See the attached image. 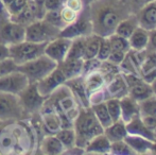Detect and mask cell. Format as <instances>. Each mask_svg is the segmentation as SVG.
<instances>
[{"instance_id": "1", "label": "cell", "mask_w": 156, "mask_h": 155, "mask_svg": "<svg viewBox=\"0 0 156 155\" xmlns=\"http://www.w3.org/2000/svg\"><path fill=\"white\" fill-rule=\"evenodd\" d=\"M37 143L29 120L0 121V155L36 153Z\"/></svg>"}, {"instance_id": "2", "label": "cell", "mask_w": 156, "mask_h": 155, "mask_svg": "<svg viewBox=\"0 0 156 155\" xmlns=\"http://www.w3.org/2000/svg\"><path fill=\"white\" fill-rule=\"evenodd\" d=\"M90 19L93 33L108 37L122 19L131 15L121 0H93L85 5Z\"/></svg>"}, {"instance_id": "3", "label": "cell", "mask_w": 156, "mask_h": 155, "mask_svg": "<svg viewBox=\"0 0 156 155\" xmlns=\"http://www.w3.org/2000/svg\"><path fill=\"white\" fill-rule=\"evenodd\" d=\"M43 105L51 107L60 116L62 128H73V121L82 107L65 84L61 85L48 96Z\"/></svg>"}, {"instance_id": "4", "label": "cell", "mask_w": 156, "mask_h": 155, "mask_svg": "<svg viewBox=\"0 0 156 155\" xmlns=\"http://www.w3.org/2000/svg\"><path fill=\"white\" fill-rule=\"evenodd\" d=\"M73 130L76 132V146L82 149L94 137L104 133V128L97 119L91 107H81L73 121Z\"/></svg>"}, {"instance_id": "5", "label": "cell", "mask_w": 156, "mask_h": 155, "mask_svg": "<svg viewBox=\"0 0 156 155\" xmlns=\"http://www.w3.org/2000/svg\"><path fill=\"white\" fill-rule=\"evenodd\" d=\"M56 67L58 63L55 61L46 54H43L34 60L18 65L16 70L23 72L28 78L29 83H37L52 72Z\"/></svg>"}, {"instance_id": "6", "label": "cell", "mask_w": 156, "mask_h": 155, "mask_svg": "<svg viewBox=\"0 0 156 155\" xmlns=\"http://www.w3.org/2000/svg\"><path fill=\"white\" fill-rule=\"evenodd\" d=\"M29 117L21 105L18 95L0 91V121L23 120Z\"/></svg>"}, {"instance_id": "7", "label": "cell", "mask_w": 156, "mask_h": 155, "mask_svg": "<svg viewBox=\"0 0 156 155\" xmlns=\"http://www.w3.org/2000/svg\"><path fill=\"white\" fill-rule=\"evenodd\" d=\"M46 46L47 43H34L25 39L21 43L10 46V58L17 65H21L45 54Z\"/></svg>"}, {"instance_id": "8", "label": "cell", "mask_w": 156, "mask_h": 155, "mask_svg": "<svg viewBox=\"0 0 156 155\" xmlns=\"http://www.w3.org/2000/svg\"><path fill=\"white\" fill-rule=\"evenodd\" d=\"M60 28L51 25L45 19H38L26 27V41L34 43H49L60 36Z\"/></svg>"}, {"instance_id": "9", "label": "cell", "mask_w": 156, "mask_h": 155, "mask_svg": "<svg viewBox=\"0 0 156 155\" xmlns=\"http://www.w3.org/2000/svg\"><path fill=\"white\" fill-rule=\"evenodd\" d=\"M18 97L21 105L29 116L35 113H39L44 102L47 99V97L39 93L36 83H29V85L19 93Z\"/></svg>"}, {"instance_id": "10", "label": "cell", "mask_w": 156, "mask_h": 155, "mask_svg": "<svg viewBox=\"0 0 156 155\" xmlns=\"http://www.w3.org/2000/svg\"><path fill=\"white\" fill-rule=\"evenodd\" d=\"M91 33H93V27H91L87 9L85 6L84 10L79 14V17L76 21L65 26L61 30L60 36L73 39L76 37H80V36H88Z\"/></svg>"}, {"instance_id": "11", "label": "cell", "mask_w": 156, "mask_h": 155, "mask_svg": "<svg viewBox=\"0 0 156 155\" xmlns=\"http://www.w3.org/2000/svg\"><path fill=\"white\" fill-rule=\"evenodd\" d=\"M26 39V27L11 19L0 23V41L6 46L16 45Z\"/></svg>"}, {"instance_id": "12", "label": "cell", "mask_w": 156, "mask_h": 155, "mask_svg": "<svg viewBox=\"0 0 156 155\" xmlns=\"http://www.w3.org/2000/svg\"><path fill=\"white\" fill-rule=\"evenodd\" d=\"M29 85V80L18 70L0 77V91L19 95Z\"/></svg>"}, {"instance_id": "13", "label": "cell", "mask_w": 156, "mask_h": 155, "mask_svg": "<svg viewBox=\"0 0 156 155\" xmlns=\"http://www.w3.org/2000/svg\"><path fill=\"white\" fill-rule=\"evenodd\" d=\"M45 12L46 10L44 6L37 5L33 0H30L29 3L23 11H20L17 15L11 16L10 19L12 21H15V23L27 27L30 23H34L38 19H43Z\"/></svg>"}, {"instance_id": "14", "label": "cell", "mask_w": 156, "mask_h": 155, "mask_svg": "<svg viewBox=\"0 0 156 155\" xmlns=\"http://www.w3.org/2000/svg\"><path fill=\"white\" fill-rule=\"evenodd\" d=\"M71 39L63 36L52 39L51 41L47 43V46L45 48V54L48 55L50 58L55 61L58 64L63 62L67 56V53L69 51Z\"/></svg>"}, {"instance_id": "15", "label": "cell", "mask_w": 156, "mask_h": 155, "mask_svg": "<svg viewBox=\"0 0 156 155\" xmlns=\"http://www.w3.org/2000/svg\"><path fill=\"white\" fill-rule=\"evenodd\" d=\"M67 81V79L64 76L58 67H56L52 72H50L47 77H45L43 80H41L39 82H37V88H38L39 93L45 97L50 96L58 87H60L61 85L65 84V82Z\"/></svg>"}, {"instance_id": "16", "label": "cell", "mask_w": 156, "mask_h": 155, "mask_svg": "<svg viewBox=\"0 0 156 155\" xmlns=\"http://www.w3.org/2000/svg\"><path fill=\"white\" fill-rule=\"evenodd\" d=\"M65 85L71 90V93H73V96L76 97V99L78 100V102L82 107H90L88 93L86 91L83 76L69 79L65 82Z\"/></svg>"}, {"instance_id": "17", "label": "cell", "mask_w": 156, "mask_h": 155, "mask_svg": "<svg viewBox=\"0 0 156 155\" xmlns=\"http://www.w3.org/2000/svg\"><path fill=\"white\" fill-rule=\"evenodd\" d=\"M39 114L43 120L46 135L55 134L60 129H62V121H61L60 116L51 107L43 105L39 111Z\"/></svg>"}, {"instance_id": "18", "label": "cell", "mask_w": 156, "mask_h": 155, "mask_svg": "<svg viewBox=\"0 0 156 155\" xmlns=\"http://www.w3.org/2000/svg\"><path fill=\"white\" fill-rule=\"evenodd\" d=\"M127 85L125 83L123 75L121 72L117 73L109 82H107L104 86V91L106 95V100L109 98L121 99L127 95Z\"/></svg>"}, {"instance_id": "19", "label": "cell", "mask_w": 156, "mask_h": 155, "mask_svg": "<svg viewBox=\"0 0 156 155\" xmlns=\"http://www.w3.org/2000/svg\"><path fill=\"white\" fill-rule=\"evenodd\" d=\"M135 15L139 27L148 31L156 29V1H152L144 5Z\"/></svg>"}, {"instance_id": "20", "label": "cell", "mask_w": 156, "mask_h": 155, "mask_svg": "<svg viewBox=\"0 0 156 155\" xmlns=\"http://www.w3.org/2000/svg\"><path fill=\"white\" fill-rule=\"evenodd\" d=\"M139 75L144 81L151 83L156 78V52L146 49V54L140 64Z\"/></svg>"}, {"instance_id": "21", "label": "cell", "mask_w": 156, "mask_h": 155, "mask_svg": "<svg viewBox=\"0 0 156 155\" xmlns=\"http://www.w3.org/2000/svg\"><path fill=\"white\" fill-rule=\"evenodd\" d=\"M37 151H41V154L46 155H61L65 153L66 150L55 134H52L44 136V138L39 143Z\"/></svg>"}, {"instance_id": "22", "label": "cell", "mask_w": 156, "mask_h": 155, "mask_svg": "<svg viewBox=\"0 0 156 155\" xmlns=\"http://www.w3.org/2000/svg\"><path fill=\"white\" fill-rule=\"evenodd\" d=\"M111 141L105 136L104 133L97 135L84 148L85 154H109L111 151Z\"/></svg>"}, {"instance_id": "23", "label": "cell", "mask_w": 156, "mask_h": 155, "mask_svg": "<svg viewBox=\"0 0 156 155\" xmlns=\"http://www.w3.org/2000/svg\"><path fill=\"white\" fill-rule=\"evenodd\" d=\"M124 141L132 148L134 153L138 155L151 154L153 141L144 138V137L138 136V135L127 134L124 138Z\"/></svg>"}, {"instance_id": "24", "label": "cell", "mask_w": 156, "mask_h": 155, "mask_svg": "<svg viewBox=\"0 0 156 155\" xmlns=\"http://www.w3.org/2000/svg\"><path fill=\"white\" fill-rule=\"evenodd\" d=\"M126 125V131L127 134L131 135H138V136L144 137V138L149 139L151 141H154L156 139V135L153 131L149 130L144 123L142 122L140 116H137L133 118L132 120H129L127 123H125Z\"/></svg>"}, {"instance_id": "25", "label": "cell", "mask_w": 156, "mask_h": 155, "mask_svg": "<svg viewBox=\"0 0 156 155\" xmlns=\"http://www.w3.org/2000/svg\"><path fill=\"white\" fill-rule=\"evenodd\" d=\"M83 58H65L63 62L58 64V67L62 70L67 80L82 76Z\"/></svg>"}, {"instance_id": "26", "label": "cell", "mask_w": 156, "mask_h": 155, "mask_svg": "<svg viewBox=\"0 0 156 155\" xmlns=\"http://www.w3.org/2000/svg\"><path fill=\"white\" fill-rule=\"evenodd\" d=\"M120 106H121V119L125 123H127L133 118L140 116L139 103L129 95L120 99Z\"/></svg>"}, {"instance_id": "27", "label": "cell", "mask_w": 156, "mask_h": 155, "mask_svg": "<svg viewBox=\"0 0 156 155\" xmlns=\"http://www.w3.org/2000/svg\"><path fill=\"white\" fill-rule=\"evenodd\" d=\"M127 39H129L131 49L141 51V50L147 49L148 47L149 31L138 26Z\"/></svg>"}, {"instance_id": "28", "label": "cell", "mask_w": 156, "mask_h": 155, "mask_svg": "<svg viewBox=\"0 0 156 155\" xmlns=\"http://www.w3.org/2000/svg\"><path fill=\"white\" fill-rule=\"evenodd\" d=\"M84 77V83L85 87H86V91L88 93V97L91 93H96V91L103 89L106 84L105 79L103 77V75L99 70L89 72L87 75L83 76Z\"/></svg>"}, {"instance_id": "29", "label": "cell", "mask_w": 156, "mask_h": 155, "mask_svg": "<svg viewBox=\"0 0 156 155\" xmlns=\"http://www.w3.org/2000/svg\"><path fill=\"white\" fill-rule=\"evenodd\" d=\"M104 134L111 143L118 140H123L125 136L127 135L126 125L125 122L122 119H119L118 121H115L109 126L104 129Z\"/></svg>"}, {"instance_id": "30", "label": "cell", "mask_w": 156, "mask_h": 155, "mask_svg": "<svg viewBox=\"0 0 156 155\" xmlns=\"http://www.w3.org/2000/svg\"><path fill=\"white\" fill-rule=\"evenodd\" d=\"M127 95L133 98V99H135L136 101L140 102V101H142V100L153 96L154 93H153V91H152L150 83H147L146 81L142 80L141 82L129 87Z\"/></svg>"}, {"instance_id": "31", "label": "cell", "mask_w": 156, "mask_h": 155, "mask_svg": "<svg viewBox=\"0 0 156 155\" xmlns=\"http://www.w3.org/2000/svg\"><path fill=\"white\" fill-rule=\"evenodd\" d=\"M138 20L135 14H131L126 17V18L122 19L119 23H118L117 28L115 30V33L118 35H121L125 38H129L131 34L134 32V30L138 27Z\"/></svg>"}, {"instance_id": "32", "label": "cell", "mask_w": 156, "mask_h": 155, "mask_svg": "<svg viewBox=\"0 0 156 155\" xmlns=\"http://www.w3.org/2000/svg\"><path fill=\"white\" fill-rule=\"evenodd\" d=\"M101 38H102L101 36L97 35L94 33H91L90 35L86 36V44H85L83 60H89V58H97Z\"/></svg>"}, {"instance_id": "33", "label": "cell", "mask_w": 156, "mask_h": 155, "mask_svg": "<svg viewBox=\"0 0 156 155\" xmlns=\"http://www.w3.org/2000/svg\"><path fill=\"white\" fill-rule=\"evenodd\" d=\"M85 44H86V36H80L71 39L69 51L66 58H83Z\"/></svg>"}, {"instance_id": "34", "label": "cell", "mask_w": 156, "mask_h": 155, "mask_svg": "<svg viewBox=\"0 0 156 155\" xmlns=\"http://www.w3.org/2000/svg\"><path fill=\"white\" fill-rule=\"evenodd\" d=\"M90 107H91V110H93V112L94 113V115H96L97 119L99 120L101 125L104 129L109 126L113 123V120H112L111 116H109V113H108V111H107L105 101L101 102V103H98V104H94Z\"/></svg>"}, {"instance_id": "35", "label": "cell", "mask_w": 156, "mask_h": 155, "mask_svg": "<svg viewBox=\"0 0 156 155\" xmlns=\"http://www.w3.org/2000/svg\"><path fill=\"white\" fill-rule=\"evenodd\" d=\"M55 136L63 143L65 150H69L76 146V132L73 128H62L55 133Z\"/></svg>"}, {"instance_id": "36", "label": "cell", "mask_w": 156, "mask_h": 155, "mask_svg": "<svg viewBox=\"0 0 156 155\" xmlns=\"http://www.w3.org/2000/svg\"><path fill=\"white\" fill-rule=\"evenodd\" d=\"M139 103V113L140 116H146V115H153L156 116V96L153 95Z\"/></svg>"}, {"instance_id": "37", "label": "cell", "mask_w": 156, "mask_h": 155, "mask_svg": "<svg viewBox=\"0 0 156 155\" xmlns=\"http://www.w3.org/2000/svg\"><path fill=\"white\" fill-rule=\"evenodd\" d=\"M99 71L103 75V77L105 79V82H109L114 77H115L117 73H119V67L118 65L113 64L109 61H102L100 65V68H99Z\"/></svg>"}, {"instance_id": "38", "label": "cell", "mask_w": 156, "mask_h": 155, "mask_svg": "<svg viewBox=\"0 0 156 155\" xmlns=\"http://www.w3.org/2000/svg\"><path fill=\"white\" fill-rule=\"evenodd\" d=\"M109 43L112 46V50H119V51L127 52L131 47H129V39L123 37L121 35H118L116 33H113L112 35L108 36Z\"/></svg>"}, {"instance_id": "39", "label": "cell", "mask_w": 156, "mask_h": 155, "mask_svg": "<svg viewBox=\"0 0 156 155\" xmlns=\"http://www.w3.org/2000/svg\"><path fill=\"white\" fill-rule=\"evenodd\" d=\"M106 103L107 111L109 113L113 122L118 121L121 119V106H120V99H116V98H109L105 101Z\"/></svg>"}, {"instance_id": "40", "label": "cell", "mask_w": 156, "mask_h": 155, "mask_svg": "<svg viewBox=\"0 0 156 155\" xmlns=\"http://www.w3.org/2000/svg\"><path fill=\"white\" fill-rule=\"evenodd\" d=\"M109 154L112 155H135L132 148L123 140L114 141L111 143V151Z\"/></svg>"}, {"instance_id": "41", "label": "cell", "mask_w": 156, "mask_h": 155, "mask_svg": "<svg viewBox=\"0 0 156 155\" xmlns=\"http://www.w3.org/2000/svg\"><path fill=\"white\" fill-rule=\"evenodd\" d=\"M43 19L48 21L51 25L55 26V27L63 29L65 27V23H63L62 18H61L60 10H51V11H46L45 15H44Z\"/></svg>"}, {"instance_id": "42", "label": "cell", "mask_w": 156, "mask_h": 155, "mask_svg": "<svg viewBox=\"0 0 156 155\" xmlns=\"http://www.w3.org/2000/svg\"><path fill=\"white\" fill-rule=\"evenodd\" d=\"M111 52H112V46L111 43H109L108 37H102L100 41V46H99L97 58H99L100 61H106L108 58Z\"/></svg>"}, {"instance_id": "43", "label": "cell", "mask_w": 156, "mask_h": 155, "mask_svg": "<svg viewBox=\"0 0 156 155\" xmlns=\"http://www.w3.org/2000/svg\"><path fill=\"white\" fill-rule=\"evenodd\" d=\"M121 1L124 3L131 14H136L140 9H142L144 5L154 0H121Z\"/></svg>"}, {"instance_id": "44", "label": "cell", "mask_w": 156, "mask_h": 155, "mask_svg": "<svg viewBox=\"0 0 156 155\" xmlns=\"http://www.w3.org/2000/svg\"><path fill=\"white\" fill-rule=\"evenodd\" d=\"M60 14H61V18H62L63 23H65V26H67V25H69V23H72L73 21H76L80 13H78V12H76V11L71 10V9L67 8V6L63 5L60 10Z\"/></svg>"}, {"instance_id": "45", "label": "cell", "mask_w": 156, "mask_h": 155, "mask_svg": "<svg viewBox=\"0 0 156 155\" xmlns=\"http://www.w3.org/2000/svg\"><path fill=\"white\" fill-rule=\"evenodd\" d=\"M29 1L30 0H13L6 6V10H8L9 14H10V17L17 15L20 11H23L27 6V4L29 3Z\"/></svg>"}, {"instance_id": "46", "label": "cell", "mask_w": 156, "mask_h": 155, "mask_svg": "<svg viewBox=\"0 0 156 155\" xmlns=\"http://www.w3.org/2000/svg\"><path fill=\"white\" fill-rule=\"evenodd\" d=\"M101 62L99 58H89V60H84L83 62V70H82V76H85L89 72H93V71L99 70L100 68Z\"/></svg>"}, {"instance_id": "47", "label": "cell", "mask_w": 156, "mask_h": 155, "mask_svg": "<svg viewBox=\"0 0 156 155\" xmlns=\"http://www.w3.org/2000/svg\"><path fill=\"white\" fill-rule=\"evenodd\" d=\"M18 65L14 62L11 58H5L3 61H0V77L4 75H8V73L15 71L17 69Z\"/></svg>"}, {"instance_id": "48", "label": "cell", "mask_w": 156, "mask_h": 155, "mask_svg": "<svg viewBox=\"0 0 156 155\" xmlns=\"http://www.w3.org/2000/svg\"><path fill=\"white\" fill-rule=\"evenodd\" d=\"M64 5L78 13H81L85 8L84 0H64Z\"/></svg>"}, {"instance_id": "49", "label": "cell", "mask_w": 156, "mask_h": 155, "mask_svg": "<svg viewBox=\"0 0 156 155\" xmlns=\"http://www.w3.org/2000/svg\"><path fill=\"white\" fill-rule=\"evenodd\" d=\"M88 98H89L90 106L94 105V104H98V103H101V102L106 101V95H105L104 88L100 89V90L96 91V93H91Z\"/></svg>"}, {"instance_id": "50", "label": "cell", "mask_w": 156, "mask_h": 155, "mask_svg": "<svg viewBox=\"0 0 156 155\" xmlns=\"http://www.w3.org/2000/svg\"><path fill=\"white\" fill-rule=\"evenodd\" d=\"M125 54L126 52H123V51H119V50H112L111 54H109L108 58L107 61L112 62L113 64H116V65H119L120 63L123 61Z\"/></svg>"}, {"instance_id": "51", "label": "cell", "mask_w": 156, "mask_h": 155, "mask_svg": "<svg viewBox=\"0 0 156 155\" xmlns=\"http://www.w3.org/2000/svg\"><path fill=\"white\" fill-rule=\"evenodd\" d=\"M63 5L64 0H45V2H44V8L46 11L61 10Z\"/></svg>"}, {"instance_id": "52", "label": "cell", "mask_w": 156, "mask_h": 155, "mask_svg": "<svg viewBox=\"0 0 156 155\" xmlns=\"http://www.w3.org/2000/svg\"><path fill=\"white\" fill-rule=\"evenodd\" d=\"M140 118H141L144 125H146L149 130L154 132V130L156 128V116H153V115H146V116H140Z\"/></svg>"}, {"instance_id": "53", "label": "cell", "mask_w": 156, "mask_h": 155, "mask_svg": "<svg viewBox=\"0 0 156 155\" xmlns=\"http://www.w3.org/2000/svg\"><path fill=\"white\" fill-rule=\"evenodd\" d=\"M147 50L156 52V29L149 31V41Z\"/></svg>"}, {"instance_id": "54", "label": "cell", "mask_w": 156, "mask_h": 155, "mask_svg": "<svg viewBox=\"0 0 156 155\" xmlns=\"http://www.w3.org/2000/svg\"><path fill=\"white\" fill-rule=\"evenodd\" d=\"M10 19V14H9L6 6L3 4V2L0 0V23H4V21Z\"/></svg>"}, {"instance_id": "55", "label": "cell", "mask_w": 156, "mask_h": 155, "mask_svg": "<svg viewBox=\"0 0 156 155\" xmlns=\"http://www.w3.org/2000/svg\"><path fill=\"white\" fill-rule=\"evenodd\" d=\"M10 58V47L0 41V61Z\"/></svg>"}, {"instance_id": "56", "label": "cell", "mask_w": 156, "mask_h": 155, "mask_svg": "<svg viewBox=\"0 0 156 155\" xmlns=\"http://www.w3.org/2000/svg\"><path fill=\"white\" fill-rule=\"evenodd\" d=\"M150 85H151V88H152L153 93H154V95L156 96V78L150 83Z\"/></svg>"}, {"instance_id": "57", "label": "cell", "mask_w": 156, "mask_h": 155, "mask_svg": "<svg viewBox=\"0 0 156 155\" xmlns=\"http://www.w3.org/2000/svg\"><path fill=\"white\" fill-rule=\"evenodd\" d=\"M151 154H155L156 155V139L153 141L152 145V150H151Z\"/></svg>"}, {"instance_id": "58", "label": "cell", "mask_w": 156, "mask_h": 155, "mask_svg": "<svg viewBox=\"0 0 156 155\" xmlns=\"http://www.w3.org/2000/svg\"><path fill=\"white\" fill-rule=\"evenodd\" d=\"M33 1H34L35 3L37 4V5L44 6V2H45V0H33Z\"/></svg>"}, {"instance_id": "59", "label": "cell", "mask_w": 156, "mask_h": 155, "mask_svg": "<svg viewBox=\"0 0 156 155\" xmlns=\"http://www.w3.org/2000/svg\"><path fill=\"white\" fill-rule=\"evenodd\" d=\"M1 1L3 2V4H4V5H5V6H8L9 4H10L11 2L13 1V0H1Z\"/></svg>"}, {"instance_id": "60", "label": "cell", "mask_w": 156, "mask_h": 155, "mask_svg": "<svg viewBox=\"0 0 156 155\" xmlns=\"http://www.w3.org/2000/svg\"><path fill=\"white\" fill-rule=\"evenodd\" d=\"M93 0H84V3H85V5H87V4L89 3V2H91Z\"/></svg>"}, {"instance_id": "61", "label": "cell", "mask_w": 156, "mask_h": 155, "mask_svg": "<svg viewBox=\"0 0 156 155\" xmlns=\"http://www.w3.org/2000/svg\"><path fill=\"white\" fill-rule=\"evenodd\" d=\"M154 133H155V135H156V128H155V130H154Z\"/></svg>"}, {"instance_id": "62", "label": "cell", "mask_w": 156, "mask_h": 155, "mask_svg": "<svg viewBox=\"0 0 156 155\" xmlns=\"http://www.w3.org/2000/svg\"><path fill=\"white\" fill-rule=\"evenodd\" d=\"M154 1H156V0H154Z\"/></svg>"}]
</instances>
